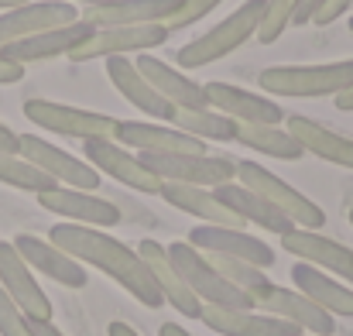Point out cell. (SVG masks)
Instances as JSON below:
<instances>
[{"mask_svg":"<svg viewBox=\"0 0 353 336\" xmlns=\"http://www.w3.org/2000/svg\"><path fill=\"white\" fill-rule=\"evenodd\" d=\"M48 240L55 247H62L69 257H76L79 264H90V268L103 271L107 278H114L141 306H148V309L165 306V295L158 292V285H154L144 257L137 254V247H127L123 240L110 237L107 230L83 224H55L48 230Z\"/></svg>","mask_w":353,"mask_h":336,"instance_id":"cell-1","label":"cell"},{"mask_svg":"<svg viewBox=\"0 0 353 336\" xmlns=\"http://www.w3.org/2000/svg\"><path fill=\"white\" fill-rule=\"evenodd\" d=\"M264 7H268V0H243L230 17H223L206 34H199L189 45L179 48V55H175L179 66L182 69H203V66H213V62L234 55L243 41H250L257 34V24L264 17Z\"/></svg>","mask_w":353,"mask_h":336,"instance_id":"cell-2","label":"cell"},{"mask_svg":"<svg viewBox=\"0 0 353 336\" xmlns=\"http://www.w3.org/2000/svg\"><path fill=\"white\" fill-rule=\"evenodd\" d=\"M261 90L271 97H336L353 86V59L323 62V66H268L257 76Z\"/></svg>","mask_w":353,"mask_h":336,"instance_id":"cell-3","label":"cell"},{"mask_svg":"<svg viewBox=\"0 0 353 336\" xmlns=\"http://www.w3.org/2000/svg\"><path fill=\"white\" fill-rule=\"evenodd\" d=\"M168 257L175 264V271L182 275V281L189 285V292L203 302V306H220V309H257L250 295H243L236 285H230L203 250H196L189 240H175L168 244Z\"/></svg>","mask_w":353,"mask_h":336,"instance_id":"cell-4","label":"cell"},{"mask_svg":"<svg viewBox=\"0 0 353 336\" xmlns=\"http://www.w3.org/2000/svg\"><path fill=\"white\" fill-rule=\"evenodd\" d=\"M236 182L254 189L257 196H264L274 210H281L299 230H323V224H326V213H323L319 203H312L305 192H299L295 186H288L281 175L268 172L257 161H236Z\"/></svg>","mask_w":353,"mask_h":336,"instance_id":"cell-5","label":"cell"},{"mask_svg":"<svg viewBox=\"0 0 353 336\" xmlns=\"http://www.w3.org/2000/svg\"><path fill=\"white\" fill-rule=\"evenodd\" d=\"M24 117L48 130V134H62V137H76V141H93V137H107L117 141V127L120 120L110 113H97V110H79L69 103H55V100H28L24 103Z\"/></svg>","mask_w":353,"mask_h":336,"instance_id":"cell-6","label":"cell"},{"mask_svg":"<svg viewBox=\"0 0 353 336\" xmlns=\"http://www.w3.org/2000/svg\"><path fill=\"white\" fill-rule=\"evenodd\" d=\"M17 155L28 158L34 168H41L48 179H55V186L86 189V192H97L100 189V179L103 175L90 161L69 155L65 148H59V144H52V141H45L38 134H17Z\"/></svg>","mask_w":353,"mask_h":336,"instance_id":"cell-7","label":"cell"},{"mask_svg":"<svg viewBox=\"0 0 353 336\" xmlns=\"http://www.w3.org/2000/svg\"><path fill=\"white\" fill-rule=\"evenodd\" d=\"M141 161L161 179V182H182V186H203L216 189L236 179V161L227 155H141Z\"/></svg>","mask_w":353,"mask_h":336,"instance_id":"cell-8","label":"cell"},{"mask_svg":"<svg viewBox=\"0 0 353 336\" xmlns=\"http://www.w3.org/2000/svg\"><path fill=\"white\" fill-rule=\"evenodd\" d=\"M83 155H86V161H90L100 175L117 179L120 186H127V189H134V192H144V196H158V192H161V179L141 161L137 151L123 148L120 141H107V137L83 141Z\"/></svg>","mask_w":353,"mask_h":336,"instance_id":"cell-9","label":"cell"},{"mask_svg":"<svg viewBox=\"0 0 353 336\" xmlns=\"http://www.w3.org/2000/svg\"><path fill=\"white\" fill-rule=\"evenodd\" d=\"M165 24H127V28H97L79 48L69 52V62H93V59H114V55H141L148 48H161L168 41Z\"/></svg>","mask_w":353,"mask_h":336,"instance_id":"cell-10","label":"cell"},{"mask_svg":"<svg viewBox=\"0 0 353 336\" xmlns=\"http://www.w3.org/2000/svg\"><path fill=\"white\" fill-rule=\"evenodd\" d=\"M38 203H41V210L62 217L65 224L110 230V226H117L120 220H123L120 210L110 199H103V196H97V192H86V189L55 186V189H48V192H38Z\"/></svg>","mask_w":353,"mask_h":336,"instance_id":"cell-11","label":"cell"},{"mask_svg":"<svg viewBox=\"0 0 353 336\" xmlns=\"http://www.w3.org/2000/svg\"><path fill=\"white\" fill-rule=\"evenodd\" d=\"M76 21H79V10L69 0H28L0 14V48L31 34L62 28V24H76Z\"/></svg>","mask_w":353,"mask_h":336,"instance_id":"cell-12","label":"cell"},{"mask_svg":"<svg viewBox=\"0 0 353 336\" xmlns=\"http://www.w3.org/2000/svg\"><path fill=\"white\" fill-rule=\"evenodd\" d=\"M196 250L203 254H223V257H240L247 264H257V268H271L274 264V250L268 247V240L240 230V226H213V224H199L189 230L185 237Z\"/></svg>","mask_w":353,"mask_h":336,"instance_id":"cell-13","label":"cell"},{"mask_svg":"<svg viewBox=\"0 0 353 336\" xmlns=\"http://www.w3.org/2000/svg\"><path fill=\"white\" fill-rule=\"evenodd\" d=\"M281 247H285L292 257L323 268L326 275L347 281L353 288V247L333 240V237H326V233H319V230H299V226L281 237Z\"/></svg>","mask_w":353,"mask_h":336,"instance_id":"cell-14","label":"cell"},{"mask_svg":"<svg viewBox=\"0 0 353 336\" xmlns=\"http://www.w3.org/2000/svg\"><path fill=\"white\" fill-rule=\"evenodd\" d=\"M117 141L137 155H203L206 141L158 120H120Z\"/></svg>","mask_w":353,"mask_h":336,"instance_id":"cell-15","label":"cell"},{"mask_svg":"<svg viewBox=\"0 0 353 336\" xmlns=\"http://www.w3.org/2000/svg\"><path fill=\"white\" fill-rule=\"evenodd\" d=\"M0 288L28 319H52V302L10 240H0Z\"/></svg>","mask_w":353,"mask_h":336,"instance_id":"cell-16","label":"cell"},{"mask_svg":"<svg viewBox=\"0 0 353 336\" xmlns=\"http://www.w3.org/2000/svg\"><path fill=\"white\" fill-rule=\"evenodd\" d=\"M17 247V254L24 257V264L31 271H41L45 278L65 285V288H86L90 285V275H86V264H79L76 257H69L62 247H55L52 240L45 237H34V233H17L10 240Z\"/></svg>","mask_w":353,"mask_h":336,"instance_id":"cell-17","label":"cell"},{"mask_svg":"<svg viewBox=\"0 0 353 336\" xmlns=\"http://www.w3.org/2000/svg\"><path fill=\"white\" fill-rule=\"evenodd\" d=\"M97 28L86 24L83 17L76 24H62V28H52V31H41V34H31V38H21V41H10L0 48V55L7 62H17V66H31V62H45V59H59L72 48H79Z\"/></svg>","mask_w":353,"mask_h":336,"instance_id":"cell-18","label":"cell"},{"mask_svg":"<svg viewBox=\"0 0 353 336\" xmlns=\"http://www.w3.org/2000/svg\"><path fill=\"white\" fill-rule=\"evenodd\" d=\"M134 66H137V72H141L175 110H206V107H210L206 86H199L196 79H189V76L179 72L175 66H168V62H161V59H154V55H148V52H141V55L134 59Z\"/></svg>","mask_w":353,"mask_h":336,"instance_id":"cell-19","label":"cell"},{"mask_svg":"<svg viewBox=\"0 0 353 336\" xmlns=\"http://www.w3.org/2000/svg\"><path fill=\"white\" fill-rule=\"evenodd\" d=\"M137 254L144 257V264H148V271H151L158 292L165 295V302H168L175 313H182L185 319H199V316H203V302L189 292V285H185L182 275L175 271V264H172V257H168V247L148 237V240L137 244Z\"/></svg>","mask_w":353,"mask_h":336,"instance_id":"cell-20","label":"cell"},{"mask_svg":"<svg viewBox=\"0 0 353 336\" xmlns=\"http://www.w3.org/2000/svg\"><path fill=\"white\" fill-rule=\"evenodd\" d=\"M257 309L261 313H271V316H278V319H285V323H292L302 333H312V336H333V330H336V319L323 306H316L312 299H305L299 288L271 285V292L261 299Z\"/></svg>","mask_w":353,"mask_h":336,"instance_id":"cell-21","label":"cell"},{"mask_svg":"<svg viewBox=\"0 0 353 336\" xmlns=\"http://www.w3.org/2000/svg\"><path fill=\"white\" fill-rule=\"evenodd\" d=\"M107 76H110V83L117 86V93L130 103V107H137L144 117H151V120H158V123H172L175 107L137 72V66H134L130 55H114V59H107Z\"/></svg>","mask_w":353,"mask_h":336,"instance_id":"cell-22","label":"cell"},{"mask_svg":"<svg viewBox=\"0 0 353 336\" xmlns=\"http://www.w3.org/2000/svg\"><path fill=\"white\" fill-rule=\"evenodd\" d=\"M182 0H103L86 7L79 17L93 28H127V24H165Z\"/></svg>","mask_w":353,"mask_h":336,"instance_id":"cell-23","label":"cell"},{"mask_svg":"<svg viewBox=\"0 0 353 336\" xmlns=\"http://www.w3.org/2000/svg\"><path fill=\"white\" fill-rule=\"evenodd\" d=\"M206 97L213 110L227 113L236 123H281L285 120V110L274 100L234 86V83H206Z\"/></svg>","mask_w":353,"mask_h":336,"instance_id":"cell-24","label":"cell"},{"mask_svg":"<svg viewBox=\"0 0 353 336\" xmlns=\"http://www.w3.org/2000/svg\"><path fill=\"white\" fill-rule=\"evenodd\" d=\"M213 333L220 336H302L299 326L271 316V313H257V309H220V306H203L199 316Z\"/></svg>","mask_w":353,"mask_h":336,"instance_id":"cell-25","label":"cell"},{"mask_svg":"<svg viewBox=\"0 0 353 336\" xmlns=\"http://www.w3.org/2000/svg\"><path fill=\"white\" fill-rule=\"evenodd\" d=\"M285 127L292 130V137L305 148V155H316L330 165H340V168H350L353 172V137L336 134L333 127L305 117V113H292L285 117Z\"/></svg>","mask_w":353,"mask_h":336,"instance_id":"cell-26","label":"cell"},{"mask_svg":"<svg viewBox=\"0 0 353 336\" xmlns=\"http://www.w3.org/2000/svg\"><path fill=\"white\" fill-rule=\"evenodd\" d=\"M292 285L305 299H312L316 306H323L330 316H353V288L343 285L340 278L326 275L323 268L305 264V261H295L292 264Z\"/></svg>","mask_w":353,"mask_h":336,"instance_id":"cell-27","label":"cell"},{"mask_svg":"<svg viewBox=\"0 0 353 336\" xmlns=\"http://www.w3.org/2000/svg\"><path fill=\"white\" fill-rule=\"evenodd\" d=\"M165 203H172L175 210L203 220V224H213V226H240L243 230V220L236 217L234 210L227 203L216 199L213 189H203V186H182V182H161V192H158Z\"/></svg>","mask_w":353,"mask_h":336,"instance_id":"cell-28","label":"cell"},{"mask_svg":"<svg viewBox=\"0 0 353 336\" xmlns=\"http://www.w3.org/2000/svg\"><path fill=\"white\" fill-rule=\"evenodd\" d=\"M213 192H216V199H220V203H227V206L234 210L243 224H254V226H261V230H268V233H278V237H285L288 230H295V224H292L281 210H274L264 196H257L254 189L240 186L236 179L234 182L216 186Z\"/></svg>","mask_w":353,"mask_h":336,"instance_id":"cell-29","label":"cell"},{"mask_svg":"<svg viewBox=\"0 0 353 336\" xmlns=\"http://www.w3.org/2000/svg\"><path fill=\"white\" fill-rule=\"evenodd\" d=\"M236 141L243 148H250L257 155H268V158H278V161L305 158V148L281 123H236Z\"/></svg>","mask_w":353,"mask_h":336,"instance_id":"cell-30","label":"cell"},{"mask_svg":"<svg viewBox=\"0 0 353 336\" xmlns=\"http://www.w3.org/2000/svg\"><path fill=\"white\" fill-rule=\"evenodd\" d=\"M172 127H179V130H185V134H192L206 144L210 141H236V120H230L227 113L213 110V107H206V110H175Z\"/></svg>","mask_w":353,"mask_h":336,"instance_id":"cell-31","label":"cell"},{"mask_svg":"<svg viewBox=\"0 0 353 336\" xmlns=\"http://www.w3.org/2000/svg\"><path fill=\"white\" fill-rule=\"evenodd\" d=\"M210 257V264L230 281L236 285L243 295H250L254 299V306H261V299L271 292V278H268V271L264 268H257V264H247V261H240V257H223V254H206Z\"/></svg>","mask_w":353,"mask_h":336,"instance_id":"cell-32","label":"cell"},{"mask_svg":"<svg viewBox=\"0 0 353 336\" xmlns=\"http://www.w3.org/2000/svg\"><path fill=\"white\" fill-rule=\"evenodd\" d=\"M0 182L10 186V189H21V192H48L55 189V179H48L41 168H34L28 158L21 155H10V151H0Z\"/></svg>","mask_w":353,"mask_h":336,"instance_id":"cell-33","label":"cell"},{"mask_svg":"<svg viewBox=\"0 0 353 336\" xmlns=\"http://www.w3.org/2000/svg\"><path fill=\"white\" fill-rule=\"evenodd\" d=\"M292 14H295V0H268L264 17H261L254 38H257L261 45H274V41L285 34V28L292 24Z\"/></svg>","mask_w":353,"mask_h":336,"instance_id":"cell-34","label":"cell"},{"mask_svg":"<svg viewBox=\"0 0 353 336\" xmlns=\"http://www.w3.org/2000/svg\"><path fill=\"white\" fill-rule=\"evenodd\" d=\"M220 3H223V0H182V7L165 21V28H168V31H182V28H189V24L210 17L213 7H220Z\"/></svg>","mask_w":353,"mask_h":336,"instance_id":"cell-35","label":"cell"},{"mask_svg":"<svg viewBox=\"0 0 353 336\" xmlns=\"http://www.w3.org/2000/svg\"><path fill=\"white\" fill-rule=\"evenodd\" d=\"M0 336H31L28 316L10 302V295L0 288Z\"/></svg>","mask_w":353,"mask_h":336,"instance_id":"cell-36","label":"cell"},{"mask_svg":"<svg viewBox=\"0 0 353 336\" xmlns=\"http://www.w3.org/2000/svg\"><path fill=\"white\" fill-rule=\"evenodd\" d=\"M323 3H326V0H295L292 24H295V28H302V24H312V21H316V14L323 10Z\"/></svg>","mask_w":353,"mask_h":336,"instance_id":"cell-37","label":"cell"},{"mask_svg":"<svg viewBox=\"0 0 353 336\" xmlns=\"http://www.w3.org/2000/svg\"><path fill=\"white\" fill-rule=\"evenodd\" d=\"M350 3H353V0H326V3H323V10L316 14V21H312V24H333V21H340V17L350 10Z\"/></svg>","mask_w":353,"mask_h":336,"instance_id":"cell-38","label":"cell"},{"mask_svg":"<svg viewBox=\"0 0 353 336\" xmlns=\"http://www.w3.org/2000/svg\"><path fill=\"white\" fill-rule=\"evenodd\" d=\"M21 79H24V66L7 62V59L0 55V86H10V83H21Z\"/></svg>","mask_w":353,"mask_h":336,"instance_id":"cell-39","label":"cell"},{"mask_svg":"<svg viewBox=\"0 0 353 336\" xmlns=\"http://www.w3.org/2000/svg\"><path fill=\"white\" fill-rule=\"evenodd\" d=\"M28 330L31 336H65L52 319H28Z\"/></svg>","mask_w":353,"mask_h":336,"instance_id":"cell-40","label":"cell"},{"mask_svg":"<svg viewBox=\"0 0 353 336\" xmlns=\"http://www.w3.org/2000/svg\"><path fill=\"white\" fill-rule=\"evenodd\" d=\"M0 151H10V155H17V134H14L7 123H0Z\"/></svg>","mask_w":353,"mask_h":336,"instance_id":"cell-41","label":"cell"},{"mask_svg":"<svg viewBox=\"0 0 353 336\" xmlns=\"http://www.w3.org/2000/svg\"><path fill=\"white\" fill-rule=\"evenodd\" d=\"M107 336H141L130 323H120V319H114L110 326H107Z\"/></svg>","mask_w":353,"mask_h":336,"instance_id":"cell-42","label":"cell"},{"mask_svg":"<svg viewBox=\"0 0 353 336\" xmlns=\"http://www.w3.org/2000/svg\"><path fill=\"white\" fill-rule=\"evenodd\" d=\"M333 100H336V110L353 113V86H350V90H343V93H336Z\"/></svg>","mask_w":353,"mask_h":336,"instance_id":"cell-43","label":"cell"},{"mask_svg":"<svg viewBox=\"0 0 353 336\" xmlns=\"http://www.w3.org/2000/svg\"><path fill=\"white\" fill-rule=\"evenodd\" d=\"M158 336H192V333H185V326H179V323H161Z\"/></svg>","mask_w":353,"mask_h":336,"instance_id":"cell-44","label":"cell"},{"mask_svg":"<svg viewBox=\"0 0 353 336\" xmlns=\"http://www.w3.org/2000/svg\"><path fill=\"white\" fill-rule=\"evenodd\" d=\"M21 3H28V0H0V10H14V7H21Z\"/></svg>","mask_w":353,"mask_h":336,"instance_id":"cell-45","label":"cell"},{"mask_svg":"<svg viewBox=\"0 0 353 336\" xmlns=\"http://www.w3.org/2000/svg\"><path fill=\"white\" fill-rule=\"evenodd\" d=\"M69 3H83V7H93V3H103V0H69Z\"/></svg>","mask_w":353,"mask_h":336,"instance_id":"cell-46","label":"cell"},{"mask_svg":"<svg viewBox=\"0 0 353 336\" xmlns=\"http://www.w3.org/2000/svg\"><path fill=\"white\" fill-rule=\"evenodd\" d=\"M347 220H350V226H353V210H350V213H347Z\"/></svg>","mask_w":353,"mask_h":336,"instance_id":"cell-47","label":"cell"},{"mask_svg":"<svg viewBox=\"0 0 353 336\" xmlns=\"http://www.w3.org/2000/svg\"><path fill=\"white\" fill-rule=\"evenodd\" d=\"M347 24H350V31H353V14H350V21H347Z\"/></svg>","mask_w":353,"mask_h":336,"instance_id":"cell-48","label":"cell"},{"mask_svg":"<svg viewBox=\"0 0 353 336\" xmlns=\"http://www.w3.org/2000/svg\"><path fill=\"white\" fill-rule=\"evenodd\" d=\"M302 336H312V333H302Z\"/></svg>","mask_w":353,"mask_h":336,"instance_id":"cell-49","label":"cell"}]
</instances>
